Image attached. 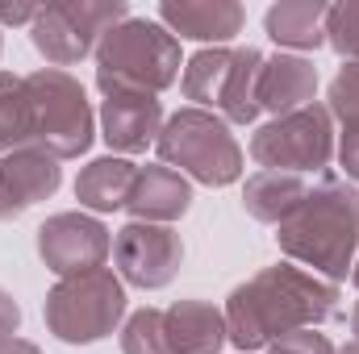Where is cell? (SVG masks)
<instances>
[{
  "label": "cell",
  "instance_id": "cell-17",
  "mask_svg": "<svg viewBox=\"0 0 359 354\" xmlns=\"http://www.w3.org/2000/svg\"><path fill=\"white\" fill-rule=\"evenodd\" d=\"M134 176L138 167L121 155H104V159H92L88 167L76 179V200L92 208V213H113V208H126L130 204V192H134Z\"/></svg>",
  "mask_w": 359,
  "mask_h": 354
},
{
  "label": "cell",
  "instance_id": "cell-2",
  "mask_svg": "<svg viewBox=\"0 0 359 354\" xmlns=\"http://www.w3.org/2000/svg\"><path fill=\"white\" fill-rule=\"evenodd\" d=\"M288 263L313 271L326 283L347 279L359 250V192L347 179H318L276 234Z\"/></svg>",
  "mask_w": 359,
  "mask_h": 354
},
{
  "label": "cell",
  "instance_id": "cell-27",
  "mask_svg": "<svg viewBox=\"0 0 359 354\" xmlns=\"http://www.w3.org/2000/svg\"><path fill=\"white\" fill-rule=\"evenodd\" d=\"M339 163L347 179H359V125H343V138H339Z\"/></svg>",
  "mask_w": 359,
  "mask_h": 354
},
{
  "label": "cell",
  "instance_id": "cell-19",
  "mask_svg": "<svg viewBox=\"0 0 359 354\" xmlns=\"http://www.w3.org/2000/svg\"><path fill=\"white\" fill-rule=\"evenodd\" d=\"M326 8L330 4H322V0H280V4L268 8L264 29L280 46L313 50V46L326 42Z\"/></svg>",
  "mask_w": 359,
  "mask_h": 354
},
{
  "label": "cell",
  "instance_id": "cell-24",
  "mask_svg": "<svg viewBox=\"0 0 359 354\" xmlns=\"http://www.w3.org/2000/svg\"><path fill=\"white\" fill-rule=\"evenodd\" d=\"M326 42H330L347 63L359 59V0L330 4V8H326Z\"/></svg>",
  "mask_w": 359,
  "mask_h": 354
},
{
  "label": "cell",
  "instance_id": "cell-11",
  "mask_svg": "<svg viewBox=\"0 0 359 354\" xmlns=\"http://www.w3.org/2000/svg\"><path fill=\"white\" fill-rule=\"evenodd\" d=\"M59 179H63L59 159L46 155L42 146H17L0 155V221H13L38 200L55 196Z\"/></svg>",
  "mask_w": 359,
  "mask_h": 354
},
{
  "label": "cell",
  "instance_id": "cell-3",
  "mask_svg": "<svg viewBox=\"0 0 359 354\" xmlns=\"http://www.w3.org/2000/svg\"><path fill=\"white\" fill-rule=\"evenodd\" d=\"M180 76V38L159 21L126 17L96 42V88L113 92H151L159 96Z\"/></svg>",
  "mask_w": 359,
  "mask_h": 354
},
{
  "label": "cell",
  "instance_id": "cell-10",
  "mask_svg": "<svg viewBox=\"0 0 359 354\" xmlns=\"http://www.w3.org/2000/svg\"><path fill=\"white\" fill-rule=\"evenodd\" d=\"M109 250H113L109 229L88 213H55L38 229V255L59 279H72V275L104 267Z\"/></svg>",
  "mask_w": 359,
  "mask_h": 354
},
{
  "label": "cell",
  "instance_id": "cell-12",
  "mask_svg": "<svg viewBox=\"0 0 359 354\" xmlns=\"http://www.w3.org/2000/svg\"><path fill=\"white\" fill-rule=\"evenodd\" d=\"M163 104L151 92H113L100 104V138L117 155H142L159 142Z\"/></svg>",
  "mask_w": 359,
  "mask_h": 354
},
{
  "label": "cell",
  "instance_id": "cell-15",
  "mask_svg": "<svg viewBox=\"0 0 359 354\" xmlns=\"http://www.w3.org/2000/svg\"><path fill=\"white\" fill-rule=\"evenodd\" d=\"M318 92V67L301 55H276L264 63L259 76V108H268L271 117H288L305 104H313Z\"/></svg>",
  "mask_w": 359,
  "mask_h": 354
},
{
  "label": "cell",
  "instance_id": "cell-23",
  "mask_svg": "<svg viewBox=\"0 0 359 354\" xmlns=\"http://www.w3.org/2000/svg\"><path fill=\"white\" fill-rule=\"evenodd\" d=\"M121 351L126 354H172L163 309H138L126 330H121Z\"/></svg>",
  "mask_w": 359,
  "mask_h": 354
},
{
  "label": "cell",
  "instance_id": "cell-20",
  "mask_svg": "<svg viewBox=\"0 0 359 354\" xmlns=\"http://www.w3.org/2000/svg\"><path fill=\"white\" fill-rule=\"evenodd\" d=\"M264 55L255 46H243L234 50V63H230V76H226V88H222V121H234V125H251L264 108H259V76H264Z\"/></svg>",
  "mask_w": 359,
  "mask_h": 354
},
{
  "label": "cell",
  "instance_id": "cell-16",
  "mask_svg": "<svg viewBox=\"0 0 359 354\" xmlns=\"http://www.w3.org/2000/svg\"><path fill=\"white\" fill-rule=\"evenodd\" d=\"M172 354H217L226 338V313L213 309L209 300H176L163 313Z\"/></svg>",
  "mask_w": 359,
  "mask_h": 354
},
{
  "label": "cell",
  "instance_id": "cell-33",
  "mask_svg": "<svg viewBox=\"0 0 359 354\" xmlns=\"http://www.w3.org/2000/svg\"><path fill=\"white\" fill-rule=\"evenodd\" d=\"M351 283H355V288H359V263H355V271H351Z\"/></svg>",
  "mask_w": 359,
  "mask_h": 354
},
{
  "label": "cell",
  "instance_id": "cell-21",
  "mask_svg": "<svg viewBox=\"0 0 359 354\" xmlns=\"http://www.w3.org/2000/svg\"><path fill=\"white\" fill-rule=\"evenodd\" d=\"M34 146V96L21 76L0 71V155Z\"/></svg>",
  "mask_w": 359,
  "mask_h": 354
},
{
  "label": "cell",
  "instance_id": "cell-13",
  "mask_svg": "<svg viewBox=\"0 0 359 354\" xmlns=\"http://www.w3.org/2000/svg\"><path fill=\"white\" fill-rule=\"evenodd\" d=\"M159 21L172 38H196V42H230L247 13L234 0H168L159 4Z\"/></svg>",
  "mask_w": 359,
  "mask_h": 354
},
{
  "label": "cell",
  "instance_id": "cell-7",
  "mask_svg": "<svg viewBox=\"0 0 359 354\" xmlns=\"http://www.w3.org/2000/svg\"><path fill=\"white\" fill-rule=\"evenodd\" d=\"M251 159L259 171H326L334 159V117L326 104H305L288 117H276L251 138Z\"/></svg>",
  "mask_w": 359,
  "mask_h": 354
},
{
  "label": "cell",
  "instance_id": "cell-32",
  "mask_svg": "<svg viewBox=\"0 0 359 354\" xmlns=\"http://www.w3.org/2000/svg\"><path fill=\"white\" fill-rule=\"evenodd\" d=\"M351 330H355V338H359V304L351 309Z\"/></svg>",
  "mask_w": 359,
  "mask_h": 354
},
{
  "label": "cell",
  "instance_id": "cell-5",
  "mask_svg": "<svg viewBox=\"0 0 359 354\" xmlns=\"http://www.w3.org/2000/svg\"><path fill=\"white\" fill-rule=\"evenodd\" d=\"M46 330L67 342V346H88L100 342L117 330V321L126 317V288L121 275H113L109 267H96L84 275L59 279L46 292Z\"/></svg>",
  "mask_w": 359,
  "mask_h": 354
},
{
  "label": "cell",
  "instance_id": "cell-14",
  "mask_svg": "<svg viewBox=\"0 0 359 354\" xmlns=\"http://www.w3.org/2000/svg\"><path fill=\"white\" fill-rule=\"evenodd\" d=\"M192 204V187L188 179L163 167V163H151V167H138L134 176V192H130V213L134 221H151V225H172L188 213Z\"/></svg>",
  "mask_w": 359,
  "mask_h": 354
},
{
  "label": "cell",
  "instance_id": "cell-4",
  "mask_svg": "<svg viewBox=\"0 0 359 354\" xmlns=\"http://www.w3.org/2000/svg\"><path fill=\"white\" fill-rule=\"evenodd\" d=\"M163 167L192 176L209 187H226L243 176V146L234 142L230 125L205 108H180L163 121L155 142Z\"/></svg>",
  "mask_w": 359,
  "mask_h": 354
},
{
  "label": "cell",
  "instance_id": "cell-6",
  "mask_svg": "<svg viewBox=\"0 0 359 354\" xmlns=\"http://www.w3.org/2000/svg\"><path fill=\"white\" fill-rule=\"evenodd\" d=\"M34 96V146L55 159H76L92 146V108L76 76L42 67L25 76Z\"/></svg>",
  "mask_w": 359,
  "mask_h": 354
},
{
  "label": "cell",
  "instance_id": "cell-25",
  "mask_svg": "<svg viewBox=\"0 0 359 354\" xmlns=\"http://www.w3.org/2000/svg\"><path fill=\"white\" fill-rule=\"evenodd\" d=\"M330 117H339L343 125H359V59L343 63V71L330 84Z\"/></svg>",
  "mask_w": 359,
  "mask_h": 354
},
{
  "label": "cell",
  "instance_id": "cell-1",
  "mask_svg": "<svg viewBox=\"0 0 359 354\" xmlns=\"http://www.w3.org/2000/svg\"><path fill=\"white\" fill-rule=\"evenodd\" d=\"M339 283L297 263H276L238 283L226 304V338L238 351H264L292 330H313L339 313Z\"/></svg>",
  "mask_w": 359,
  "mask_h": 354
},
{
  "label": "cell",
  "instance_id": "cell-18",
  "mask_svg": "<svg viewBox=\"0 0 359 354\" xmlns=\"http://www.w3.org/2000/svg\"><path fill=\"white\" fill-rule=\"evenodd\" d=\"M305 196H309V183H305V176H292V171H255L243 187L247 213L268 225L288 221Z\"/></svg>",
  "mask_w": 359,
  "mask_h": 354
},
{
  "label": "cell",
  "instance_id": "cell-26",
  "mask_svg": "<svg viewBox=\"0 0 359 354\" xmlns=\"http://www.w3.org/2000/svg\"><path fill=\"white\" fill-rule=\"evenodd\" d=\"M268 354H334V346L322 334H313V330H292V334L276 338L268 346Z\"/></svg>",
  "mask_w": 359,
  "mask_h": 354
},
{
  "label": "cell",
  "instance_id": "cell-8",
  "mask_svg": "<svg viewBox=\"0 0 359 354\" xmlns=\"http://www.w3.org/2000/svg\"><path fill=\"white\" fill-rule=\"evenodd\" d=\"M130 13L121 0H63V4H42L38 21H34V46L50 67H72L84 55L96 50V42L121 25Z\"/></svg>",
  "mask_w": 359,
  "mask_h": 354
},
{
  "label": "cell",
  "instance_id": "cell-9",
  "mask_svg": "<svg viewBox=\"0 0 359 354\" xmlns=\"http://www.w3.org/2000/svg\"><path fill=\"white\" fill-rule=\"evenodd\" d=\"M113 263L121 283H134L142 292L168 288L184 263V242L172 225H151V221H130L113 238Z\"/></svg>",
  "mask_w": 359,
  "mask_h": 354
},
{
  "label": "cell",
  "instance_id": "cell-30",
  "mask_svg": "<svg viewBox=\"0 0 359 354\" xmlns=\"http://www.w3.org/2000/svg\"><path fill=\"white\" fill-rule=\"evenodd\" d=\"M0 354H42L38 346H29V342H21V338H13V342H4Z\"/></svg>",
  "mask_w": 359,
  "mask_h": 354
},
{
  "label": "cell",
  "instance_id": "cell-28",
  "mask_svg": "<svg viewBox=\"0 0 359 354\" xmlns=\"http://www.w3.org/2000/svg\"><path fill=\"white\" fill-rule=\"evenodd\" d=\"M17 325H21V309H17V300L0 288V346H4V342H13Z\"/></svg>",
  "mask_w": 359,
  "mask_h": 354
},
{
  "label": "cell",
  "instance_id": "cell-22",
  "mask_svg": "<svg viewBox=\"0 0 359 354\" xmlns=\"http://www.w3.org/2000/svg\"><path fill=\"white\" fill-rule=\"evenodd\" d=\"M230 63H234V50H222V46H205L188 59L184 67V96L196 100V108H217L222 104V88H226V76H230Z\"/></svg>",
  "mask_w": 359,
  "mask_h": 354
},
{
  "label": "cell",
  "instance_id": "cell-31",
  "mask_svg": "<svg viewBox=\"0 0 359 354\" xmlns=\"http://www.w3.org/2000/svg\"><path fill=\"white\" fill-rule=\"evenodd\" d=\"M334 354H359V338H355V342H347L343 351H334Z\"/></svg>",
  "mask_w": 359,
  "mask_h": 354
},
{
  "label": "cell",
  "instance_id": "cell-29",
  "mask_svg": "<svg viewBox=\"0 0 359 354\" xmlns=\"http://www.w3.org/2000/svg\"><path fill=\"white\" fill-rule=\"evenodd\" d=\"M42 8L34 4H0V25H25V21H38Z\"/></svg>",
  "mask_w": 359,
  "mask_h": 354
}]
</instances>
